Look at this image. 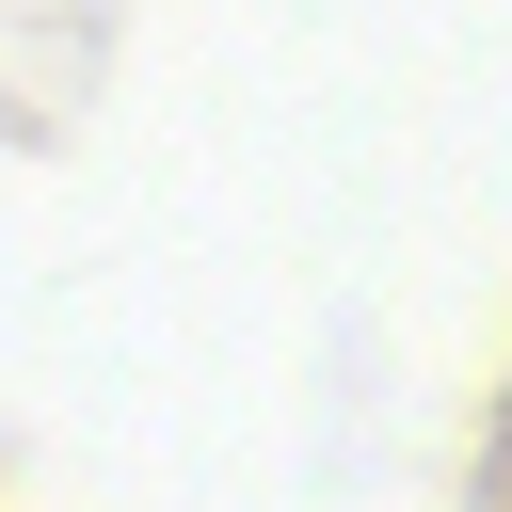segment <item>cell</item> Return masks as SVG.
Here are the masks:
<instances>
[]
</instances>
